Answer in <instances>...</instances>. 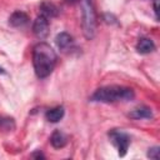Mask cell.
Returning a JSON list of instances; mask_svg holds the SVG:
<instances>
[{
  "label": "cell",
  "mask_w": 160,
  "mask_h": 160,
  "mask_svg": "<svg viewBox=\"0 0 160 160\" xmlns=\"http://www.w3.org/2000/svg\"><path fill=\"white\" fill-rule=\"evenodd\" d=\"M55 42H56V45H58V48L60 50L65 51V50H68L69 48L72 46L74 40H72V36L70 34H68V32H60V34L56 35Z\"/></svg>",
  "instance_id": "cell-9"
},
{
  "label": "cell",
  "mask_w": 160,
  "mask_h": 160,
  "mask_svg": "<svg viewBox=\"0 0 160 160\" xmlns=\"http://www.w3.org/2000/svg\"><path fill=\"white\" fill-rule=\"evenodd\" d=\"M154 11H155V16L158 19V12H159V10H158V0H154Z\"/></svg>",
  "instance_id": "cell-15"
},
{
  "label": "cell",
  "mask_w": 160,
  "mask_h": 160,
  "mask_svg": "<svg viewBox=\"0 0 160 160\" xmlns=\"http://www.w3.org/2000/svg\"><path fill=\"white\" fill-rule=\"evenodd\" d=\"M29 21V16L26 12L24 11H20V10H16L14 11L10 18H9V24L12 26V28H21L24 25H26Z\"/></svg>",
  "instance_id": "cell-7"
},
{
  "label": "cell",
  "mask_w": 160,
  "mask_h": 160,
  "mask_svg": "<svg viewBox=\"0 0 160 160\" xmlns=\"http://www.w3.org/2000/svg\"><path fill=\"white\" fill-rule=\"evenodd\" d=\"M50 142L55 149H61V148H64L66 145L68 139H66V136H65V134L62 131L55 130L50 136Z\"/></svg>",
  "instance_id": "cell-12"
},
{
  "label": "cell",
  "mask_w": 160,
  "mask_h": 160,
  "mask_svg": "<svg viewBox=\"0 0 160 160\" xmlns=\"http://www.w3.org/2000/svg\"><path fill=\"white\" fill-rule=\"evenodd\" d=\"M64 114H65V110L62 106H55L52 109H49L45 112V118L50 122H58L64 118Z\"/></svg>",
  "instance_id": "cell-11"
},
{
  "label": "cell",
  "mask_w": 160,
  "mask_h": 160,
  "mask_svg": "<svg viewBox=\"0 0 160 160\" xmlns=\"http://www.w3.org/2000/svg\"><path fill=\"white\" fill-rule=\"evenodd\" d=\"M56 60L58 56L49 44L40 41L32 48V66L39 79H45L54 71Z\"/></svg>",
  "instance_id": "cell-1"
},
{
  "label": "cell",
  "mask_w": 160,
  "mask_h": 160,
  "mask_svg": "<svg viewBox=\"0 0 160 160\" xmlns=\"http://www.w3.org/2000/svg\"><path fill=\"white\" fill-rule=\"evenodd\" d=\"M81 28L88 40H91L96 32V12L94 0H81Z\"/></svg>",
  "instance_id": "cell-3"
},
{
  "label": "cell",
  "mask_w": 160,
  "mask_h": 160,
  "mask_svg": "<svg viewBox=\"0 0 160 160\" xmlns=\"http://www.w3.org/2000/svg\"><path fill=\"white\" fill-rule=\"evenodd\" d=\"M109 139L111 140L112 145L118 149V154L120 156H125L130 145V136L121 130H111L109 131Z\"/></svg>",
  "instance_id": "cell-4"
},
{
  "label": "cell",
  "mask_w": 160,
  "mask_h": 160,
  "mask_svg": "<svg viewBox=\"0 0 160 160\" xmlns=\"http://www.w3.org/2000/svg\"><path fill=\"white\" fill-rule=\"evenodd\" d=\"M135 98V92L131 88L121 85H108L101 86L94 91L90 100L95 102L112 104V102H125L131 101Z\"/></svg>",
  "instance_id": "cell-2"
},
{
  "label": "cell",
  "mask_w": 160,
  "mask_h": 160,
  "mask_svg": "<svg viewBox=\"0 0 160 160\" xmlns=\"http://www.w3.org/2000/svg\"><path fill=\"white\" fill-rule=\"evenodd\" d=\"M159 151H160L159 146H154V148H150V149H149V151H148V158L158 160V159H159Z\"/></svg>",
  "instance_id": "cell-14"
},
{
  "label": "cell",
  "mask_w": 160,
  "mask_h": 160,
  "mask_svg": "<svg viewBox=\"0 0 160 160\" xmlns=\"http://www.w3.org/2000/svg\"><path fill=\"white\" fill-rule=\"evenodd\" d=\"M32 32L34 35L42 40L49 35V19L45 18L44 15H39L32 24Z\"/></svg>",
  "instance_id": "cell-5"
},
{
  "label": "cell",
  "mask_w": 160,
  "mask_h": 160,
  "mask_svg": "<svg viewBox=\"0 0 160 160\" xmlns=\"http://www.w3.org/2000/svg\"><path fill=\"white\" fill-rule=\"evenodd\" d=\"M15 128V122L11 118H4L0 116V130H6V131H11Z\"/></svg>",
  "instance_id": "cell-13"
},
{
  "label": "cell",
  "mask_w": 160,
  "mask_h": 160,
  "mask_svg": "<svg viewBox=\"0 0 160 160\" xmlns=\"http://www.w3.org/2000/svg\"><path fill=\"white\" fill-rule=\"evenodd\" d=\"M0 74H5V70H4L1 66H0Z\"/></svg>",
  "instance_id": "cell-18"
},
{
  "label": "cell",
  "mask_w": 160,
  "mask_h": 160,
  "mask_svg": "<svg viewBox=\"0 0 160 160\" xmlns=\"http://www.w3.org/2000/svg\"><path fill=\"white\" fill-rule=\"evenodd\" d=\"M32 158H44V155H41V152H40V154L38 152V154H34Z\"/></svg>",
  "instance_id": "cell-16"
},
{
  "label": "cell",
  "mask_w": 160,
  "mask_h": 160,
  "mask_svg": "<svg viewBox=\"0 0 160 160\" xmlns=\"http://www.w3.org/2000/svg\"><path fill=\"white\" fill-rule=\"evenodd\" d=\"M65 1H66L68 4H74V2H76L78 0H65Z\"/></svg>",
  "instance_id": "cell-17"
},
{
  "label": "cell",
  "mask_w": 160,
  "mask_h": 160,
  "mask_svg": "<svg viewBox=\"0 0 160 160\" xmlns=\"http://www.w3.org/2000/svg\"><path fill=\"white\" fill-rule=\"evenodd\" d=\"M128 116L130 119H134V120H141V119H151L152 118V111L150 108L148 106H139V108H135L134 110H131Z\"/></svg>",
  "instance_id": "cell-8"
},
{
  "label": "cell",
  "mask_w": 160,
  "mask_h": 160,
  "mask_svg": "<svg viewBox=\"0 0 160 160\" xmlns=\"http://www.w3.org/2000/svg\"><path fill=\"white\" fill-rule=\"evenodd\" d=\"M39 9H40V15H44L45 18H56L58 15H59V12H60V10H59V8L52 2V1H49V0H44L41 4H40V6H39Z\"/></svg>",
  "instance_id": "cell-6"
},
{
  "label": "cell",
  "mask_w": 160,
  "mask_h": 160,
  "mask_svg": "<svg viewBox=\"0 0 160 160\" xmlns=\"http://www.w3.org/2000/svg\"><path fill=\"white\" fill-rule=\"evenodd\" d=\"M155 50V44L151 39L141 38L136 44V51L140 54H150Z\"/></svg>",
  "instance_id": "cell-10"
}]
</instances>
